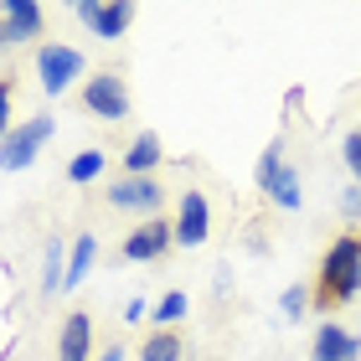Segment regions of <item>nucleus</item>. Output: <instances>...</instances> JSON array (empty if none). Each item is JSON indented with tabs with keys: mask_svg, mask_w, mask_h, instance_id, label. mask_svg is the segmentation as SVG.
Returning <instances> with one entry per match:
<instances>
[{
	"mask_svg": "<svg viewBox=\"0 0 361 361\" xmlns=\"http://www.w3.org/2000/svg\"><path fill=\"white\" fill-rule=\"evenodd\" d=\"M140 361H180V341H176L171 331H155L150 341H145Z\"/></svg>",
	"mask_w": 361,
	"mask_h": 361,
	"instance_id": "nucleus-15",
	"label": "nucleus"
},
{
	"mask_svg": "<svg viewBox=\"0 0 361 361\" xmlns=\"http://www.w3.org/2000/svg\"><path fill=\"white\" fill-rule=\"evenodd\" d=\"M155 160H160V135H140L135 145H129L124 166H129V176H150V171H155Z\"/></svg>",
	"mask_w": 361,
	"mask_h": 361,
	"instance_id": "nucleus-13",
	"label": "nucleus"
},
{
	"mask_svg": "<svg viewBox=\"0 0 361 361\" xmlns=\"http://www.w3.org/2000/svg\"><path fill=\"white\" fill-rule=\"evenodd\" d=\"M93 258H98V243H93V238L83 233V238H78V248L68 253V289H78V284H83V279H88Z\"/></svg>",
	"mask_w": 361,
	"mask_h": 361,
	"instance_id": "nucleus-14",
	"label": "nucleus"
},
{
	"mask_svg": "<svg viewBox=\"0 0 361 361\" xmlns=\"http://www.w3.org/2000/svg\"><path fill=\"white\" fill-rule=\"evenodd\" d=\"M258 186H264L284 212L300 207V176H294V166H284V150H279V145H269L264 160H258Z\"/></svg>",
	"mask_w": 361,
	"mask_h": 361,
	"instance_id": "nucleus-3",
	"label": "nucleus"
},
{
	"mask_svg": "<svg viewBox=\"0 0 361 361\" xmlns=\"http://www.w3.org/2000/svg\"><path fill=\"white\" fill-rule=\"evenodd\" d=\"M124 320H145V300H129L124 305Z\"/></svg>",
	"mask_w": 361,
	"mask_h": 361,
	"instance_id": "nucleus-21",
	"label": "nucleus"
},
{
	"mask_svg": "<svg viewBox=\"0 0 361 361\" xmlns=\"http://www.w3.org/2000/svg\"><path fill=\"white\" fill-rule=\"evenodd\" d=\"M98 171H104V150H83V155H73V166H68V176L83 186V180H93Z\"/></svg>",
	"mask_w": 361,
	"mask_h": 361,
	"instance_id": "nucleus-16",
	"label": "nucleus"
},
{
	"mask_svg": "<svg viewBox=\"0 0 361 361\" xmlns=\"http://www.w3.org/2000/svg\"><path fill=\"white\" fill-rule=\"evenodd\" d=\"M171 238H176V227H166V222H145V227H135L129 233V243H124V258L129 264H150V258H166L171 253Z\"/></svg>",
	"mask_w": 361,
	"mask_h": 361,
	"instance_id": "nucleus-9",
	"label": "nucleus"
},
{
	"mask_svg": "<svg viewBox=\"0 0 361 361\" xmlns=\"http://www.w3.org/2000/svg\"><path fill=\"white\" fill-rule=\"evenodd\" d=\"M356 356H361V341L356 336H346L341 325H320L310 361H356Z\"/></svg>",
	"mask_w": 361,
	"mask_h": 361,
	"instance_id": "nucleus-12",
	"label": "nucleus"
},
{
	"mask_svg": "<svg viewBox=\"0 0 361 361\" xmlns=\"http://www.w3.org/2000/svg\"><path fill=\"white\" fill-rule=\"evenodd\" d=\"M207 227H212V207L202 191L180 196V217H176V243L180 248H202L207 243Z\"/></svg>",
	"mask_w": 361,
	"mask_h": 361,
	"instance_id": "nucleus-8",
	"label": "nucleus"
},
{
	"mask_svg": "<svg viewBox=\"0 0 361 361\" xmlns=\"http://www.w3.org/2000/svg\"><path fill=\"white\" fill-rule=\"evenodd\" d=\"M305 305H310V294L294 284V289H284V315H305Z\"/></svg>",
	"mask_w": 361,
	"mask_h": 361,
	"instance_id": "nucleus-18",
	"label": "nucleus"
},
{
	"mask_svg": "<svg viewBox=\"0 0 361 361\" xmlns=\"http://www.w3.org/2000/svg\"><path fill=\"white\" fill-rule=\"evenodd\" d=\"M341 212H346V217H361V186H351L346 196H341Z\"/></svg>",
	"mask_w": 361,
	"mask_h": 361,
	"instance_id": "nucleus-20",
	"label": "nucleus"
},
{
	"mask_svg": "<svg viewBox=\"0 0 361 361\" xmlns=\"http://www.w3.org/2000/svg\"><path fill=\"white\" fill-rule=\"evenodd\" d=\"M52 129H57L52 114H37L31 124H16L11 135H6V145H0V160H6V171H26L31 160H37V150L52 140Z\"/></svg>",
	"mask_w": 361,
	"mask_h": 361,
	"instance_id": "nucleus-2",
	"label": "nucleus"
},
{
	"mask_svg": "<svg viewBox=\"0 0 361 361\" xmlns=\"http://www.w3.org/2000/svg\"><path fill=\"white\" fill-rule=\"evenodd\" d=\"M98 361H119V346H114V351H104V356H98Z\"/></svg>",
	"mask_w": 361,
	"mask_h": 361,
	"instance_id": "nucleus-22",
	"label": "nucleus"
},
{
	"mask_svg": "<svg viewBox=\"0 0 361 361\" xmlns=\"http://www.w3.org/2000/svg\"><path fill=\"white\" fill-rule=\"evenodd\" d=\"M88 351H93V320L78 310V315H68V325H62L57 361H88Z\"/></svg>",
	"mask_w": 361,
	"mask_h": 361,
	"instance_id": "nucleus-11",
	"label": "nucleus"
},
{
	"mask_svg": "<svg viewBox=\"0 0 361 361\" xmlns=\"http://www.w3.org/2000/svg\"><path fill=\"white\" fill-rule=\"evenodd\" d=\"M356 289H361V238L346 233V238H336V248L320 258L315 300H320V310H341L346 300H356Z\"/></svg>",
	"mask_w": 361,
	"mask_h": 361,
	"instance_id": "nucleus-1",
	"label": "nucleus"
},
{
	"mask_svg": "<svg viewBox=\"0 0 361 361\" xmlns=\"http://www.w3.org/2000/svg\"><path fill=\"white\" fill-rule=\"evenodd\" d=\"M341 150H346V166H351V176L361 180V135H351L346 145H341Z\"/></svg>",
	"mask_w": 361,
	"mask_h": 361,
	"instance_id": "nucleus-19",
	"label": "nucleus"
},
{
	"mask_svg": "<svg viewBox=\"0 0 361 361\" xmlns=\"http://www.w3.org/2000/svg\"><path fill=\"white\" fill-rule=\"evenodd\" d=\"M180 315H186V294H166V300L155 305V325H171Z\"/></svg>",
	"mask_w": 361,
	"mask_h": 361,
	"instance_id": "nucleus-17",
	"label": "nucleus"
},
{
	"mask_svg": "<svg viewBox=\"0 0 361 361\" xmlns=\"http://www.w3.org/2000/svg\"><path fill=\"white\" fill-rule=\"evenodd\" d=\"M78 21H83L93 37L104 42H119L129 21H135V6H98V0H78Z\"/></svg>",
	"mask_w": 361,
	"mask_h": 361,
	"instance_id": "nucleus-6",
	"label": "nucleus"
},
{
	"mask_svg": "<svg viewBox=\"0 0 361 361\" xmlns=\"http://www.w3.org/2000/svg\"><path fill=\"white\" fill-rule=\"evenodd\" d=\"M83 104L98 114V119H129V93H124V83H119L114 73H98V78H88Z\"/></svg>",
	"mask_w": 361,
	"mask_h": 361,
	"instance_id": "nucleus-7",
	"label": "nucleus"
},
{
	"mask_svg": "<svg viewBox=\"0 0 361 361\" xmlns=\"http://www.w3.org/2000/svg\"><path fill=\"white\" fill-rule=\"evenodd\" d=\"M78 73H83V52L78 47H42L37 52V78L47 93H62Z\"/></svg>",
	"mask_w": 361,
	"mask_h": 361,
	"instance_id": "nucleus-4",
	"label": "nucleus"
},
{
	"mask_svg": "<svg viewBox=\"0 0 361 361\" xmlns=\"http://www.w3.org/2000/svg\"><path fill=\"white\" fill-rule=\"evenodd\" d=\"M47 11L37 6V0H0V42L16 47V42H31L42 31Z\"/></svg>",
	"mask_w": 361,
	"mask_h": 361,
	"instance_id": "nucleus-5",
	"label": "nucleus"
},
{
	"mask_svg": "<svg viewBox=\"0 0 361 361\" xmlns=\"http://www.w3.org/2000/svg\"><path fill=\"white\" fill-rule=\"evenodd\" d=\"M109 202L119 207V212H155L166 196H160V180H150V176H129V180H119V186L109 191Z\"/></svg>",
	"mask_w": 361,
	"mask_h": 361,
	"instance_id": "nucleus-10",
	"label": "nucleus"
}]
</instances>
